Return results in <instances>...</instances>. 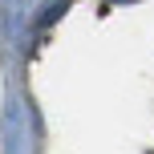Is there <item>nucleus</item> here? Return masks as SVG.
I'll return each instance as SVG.
<instances>
[]
</instances>
